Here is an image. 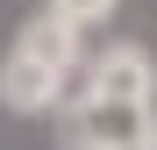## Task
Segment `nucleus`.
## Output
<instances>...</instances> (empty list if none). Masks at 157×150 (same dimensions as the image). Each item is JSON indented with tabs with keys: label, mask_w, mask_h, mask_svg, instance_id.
<instances>
[{
	"label": "nucleus",
	"mask_w": 157,
	"mask_h": 150,
	"mask_svg": "<svg viewBox=\"0 0 157 150\" xmlns=\"http://www.w3.org/2000/svg\"><path fill=\"white\" fill-rule=\"evenodd\" d=\"M71 64H78V29L36 14L29 29L14 36V50L0 57V107H14V114H50V107L64 100Z\"/></svg>",
	"instance_id": "1"
},
{
	"label": "nucleus",
	"mask_w": 157,
	"mask_h": 150,
	"mask_svg": "<svg viewBox=\"0 0 157 150\" xmlns=\"http://www.w3.org/2000/svg\"><path fill=\"white\" fill-rule=\"evenodd\" d=\"M57 136H64V150H121V143L157 136V114H150V100L71 93V100H57Z\"/></svg>",
	"instance_id": "2"
},
{
	"label": "nucleus",
	"mask_w": 157,
	"mask_h": 150,
	"mask_svg": "<svg viewBox=\"0 0 157 150\" xmlns=\"http://www.w3.org/2000/svg\"><path fill=\"white\" fill-rule=\"evenodd\" d=\"M121 150H157V136H143V143H121Z\"/></svg>",
	"instance_id": "5"
},
{
	"label": "nucleus",
	"mask_w": 157,
	"mask_h": 150,
	"mask_svg": "<svg viewBox=\"0 0 157 150\" xmlns=\"http://www.w3.org/2000/svg\"><path fill=\"white\" fill-rule=\"evenodd\" d=\"M86 93H100V100H150V93H157V64H150V50L114 43L107 57L86 71Z\"/></svg>",
	"instance_id": "3"
},
{
	"label": "nucleus",
	"mask_w": 157,
	"mask_h": 150,
	"mask_svg": "<svg viewBox=\"0 0 157 150\" xmlns=\"http://www.w3.org/2000/svg\"><path fill=\"white\" fill-rule=\"evenodd\" d=\"M121 0H43L50 21H64V29H93V21H107Z\"/></svg>",
	"instance_id": "4"
}]
</instances>
